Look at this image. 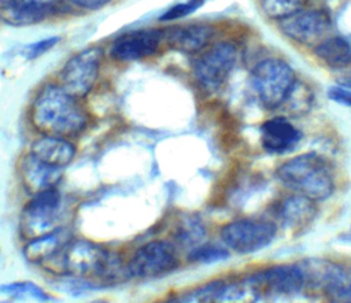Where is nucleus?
<instances>
[{
	"mask_svg": "<svg viewBox=\"0 0 351 303\" xmlns=\"http://www.w3.org/2000/svg\"><path fill=\"white\" fill-rule=\"evenodd\" d=\"M30 118L36 129L43 134L67 138L82 133L89 122V117L78 97L56 84H48L41 88L33 100Z\"/></svg>",
	"mask_w": 351,
	"mask_h": 303,
	"instance_id": "f257e3e1",
	"label": "nucleus"
},
{
	"mask_svg": "<svg viewBox=\"0 0 351 303\" xmlns=\"http://www.w3.org/2000/svg\"><path fill=\"white\" fill-rule=\"evenodd\" d=\"M276 177L287 189L314 202L330 197L336 186L329 162L317 152L299 154L282 162Z\"/></svg>",
	"mask_w": 351,
	"mask_h": 303,
	"instance_id": "f03ea898",
	"label": "nucleus"
},
{
	"mask_svg": "<svg viewBox=\"0 0 351 303\" xmlns=\"http://www.w3.org/2000/svg\"><path fill=\"white\" fill-rule=\"evenodd\" d=\"M69 203L63 192L49 188L29 195L19 215V233L25 240L64 226Z\"/></svg>",
	"mask_w": 351,
	"mask_h": 303,
	"instance_id": "7ed1b4c3",
	"label": "nucleus"
},
{
	"mask_svg": "<svg viewBox=\"0 0 351 303\" xmlns=\"http://www.w3.org/2000/svg\"><path fill=\"white\" fill-rule=\"evenodd\" d=\"M250 81L258 101L267 110L284 106L298 82L293 69L280 58L258 62L251 71Z\"/></svg>",
	"mask_w": 351,
	"mask_h": 303,
	"instance_id": "20e7f679",
	"label": "nucleus"
},
{
	"mask_svg": "<svg viewBox=\"0 0 351 303\" xmlns=\"http://www.w3.org/2000/svg\"><path fill=\"white\" fill-rule=\"evenodd\" d=\"M181 265L180 248L171 239H152L126 258L130 278L155 280L176 271Z\"/></svg>",
	"mask_w": 351,
	"mask_h": 303,
	"instance_id": "39448f33",
	"label": "nucleus"
},
{
	"mask_svg": "<svg viewBox=\"0 0 351 303\" xmlns=\"http://www.w3.org/2000/svg\"><path fill=\"white\" fill-rule=\"evenodd\" d=\"M112 251L88 239L73 237L60 254L48 265H55L60 273L96 278L103 282ZM104 284V282H103Z\"/></svg>",
	"mask_w": 351,
	"mask_h": 303,
	"instance_id": "423d86ee",
	"label": "nucleus"
},
{
	"mask_svg": "<svg viewBox=\"0 0 351 303\" xmlns=\"http://www.w3.org/2000/svg\"><path fill=\"white\" fill-rule=\"evenodd\" d=\"M276 234L277 228L271 221L256 217L236 218L219 229L221 243L237 254L258 252L270 245Z\"/></svg>",
	"mask_w": 351,
	"mask_h": 303,
	"instance_id": "0eeeda50",
	"label": "nucleus"
},
{
	"mask_svg": "<svg viewBox=\"0 0 351 303\" xmlns=\"http://www.w3.org/2000/svg\"><path fill=\"white\" fill-rule=\"evenodd\" d=\"M237 62V49L230 43H217L193 62V75L210 92L218 90L229 78Z\"/></svg>",
	"mask_w": 351,
	"mask_h": 303,
	"instance_id": "6e6552de",
	"label": "nucleus"
},
{
	"mask_svg": "<svg viewBox=\"0 0 351 303\" xmlns=\"http://www.w3.org/2000/svg\"><path fill=\"white\" fill-rule=\"evenodd\" d=\"M101 59L103 51L99 47H90L78 52L63 66L60 85L73 96L78 99L85 97L97 80Z\"/></svg>",
	"mask_w": 351,
	"mask_h": 303,
	"instance_id": "1a4fd4ad",
	"label": "nucleus"
},
{
	"mask_svg": "<svg viewBox=\"0 0 351 303\" xmlns=\"http://www.w3.org/2000/svg\"><path fill=\"white\" fill-rule=\"evenodd\" d=\"M278 22L282 34L302 45H317L330 30L329 15L319 10H300Z\"/></svg>",
	"mask_w": 351,
	"mask_h": 303,
	"instance_id": "9d476101",
	"label": "nucleus"
},
{
	"mask_svg": "<svg viewBox=\"0 0 351 303\" xmlns=\"http://www.w3.org/2000/svg\"><path fill=\"white\" fill-rule=\"evenodd\" d=\"M261 293L293 295L306 287L300 263H278L247 276Z\"/></svg>",
	"mask_w": 351,
	"mask_h": 303,
	"instance_id": "9b49d317",
	"label": "nucleus"
},
{
	"mask_svg": "<svg viewBox=\"0 0 351 303\" xmlns=\"http://www.w3.org/2000/svg\"><path fill=\"white\" fill-rule=\"evenodd\" d=\"M166 34L158 29H145L119 36L111 45L110 55L121 62L138 60L158 52Z\"/></svg>",
	"mask_w": 351,
	"mask_h": 303,
	"instance_id": "f8f14e48",
	"label": "nucleus"
},
{
	"mask_svg": "<svg viewBox=\"0 0 351 303\" xmlns=\"http://www.w3.org/2000/svg\"><path fill=\"white\" fill-rule=\"evenodd\" d=\"M73 239L71 230L67 225L60 226L52 232L25 240L22 254L26 262L45 267L51 263Z\"/></svg>",
	"mask_w": 351,
	"mask_h": 303,
	"instance_id": "ddd939ff",
	"label": "nucleus"
},
{
	"mask_svg": "<svg viewBox=\"0 0 351 303\" xmlns=\"http://www.w3.org/2000/svg\"><path fill=\"white\" fill-rule=\"evenodd\" d=\"M19 175L27 195H33L49 188H58L63 178V169L51 166L27 152L19 162Z\"/></svg>",
	"mask_w": 351,
	"mask_h": 303,
	"instance_id": "4468645a",
	"label": "nucleus"
},
{
	"mask_svg": "<svg viewBox=\"0 0 351 303\" xmlns=\"http://www.w3.org/2000/svg\"><path fill=\"white\" fill-rule=\"evenodd\" d=\"M300 138L302 132L285 117H273L261 125V144L269 154L289 152L299 144Z\"/></svg>",
	"mask_w": 351,
	"mask_h": 303,
	"instance_id": "2eb2a0df",
	"label": "nucleus"
},
{
	"mask_svg": "<svg viewBox=\"0 0 351 303\" xmlns=\"http://www.w3.org/2000/svg\"><path fill=\"white\" fill-rule=\"evenodd\" d=\"M29 152L37 159L64 170L74 160L77 147L67 137L43 134L32 143Z\"/></svg>",
	"mask_w": 351,
	"mask_h": 303,
	"instance_id": "dca6fc26",
	"label": "nucleus"
},
{
	"mask_svg": "<svg viewBox=\"0 0 351 303\" xmlns=\"http://www.w3.org/2000/svg\"><path fill=\"white\" fill-rule=\"evenodd\" d=\"M317 202L298 193L285 197L277 210L282 225L293 230L308 226L317 217Z\"/></svg>",
	"mask_w": 351,
	"mask_h": 303,
	"instance_id": "f3484780",
	"label": "nucleus"
},
{
	"mask_svg": "<svg viewBox=\"0 0 351 303\" xmlns=\"http://www.w3.org/2000/svg\"><path fill=\"white\" fill-rule=\"evenodd\" d=\"M214 36V27L207 23H193L174 27L166 34L167 43L185 53H195L203 49Z\"/></svg>",
	"mask_w": 351,
	"mask_h": 303,
	"instance_id": "a211bd4d",
	"label": "nucleus"
},
{
	"mask_svg": "<svg viewBox=\"0 0 351 303\" xmlns=\"http://www.w3.org/2000/svg\"><path fill=\"white\" fill-rule=\"evenodd\" d=\"M56 11V7L30 0H15L0 10V18L12 26L36 25Z\"/></svg>",
	"mask_w": 351,
	"mask_h": 303,
	"instance_id": "6ab92c4d",
	"label": "nucleus"
},
{
	"mask_svg": "<svg viewBox=\"0 0 351 303\" xmlns=\"http://www.w3.org/2000/svg\"><path fill=\"white\" fill-rule=\"evenodd\" d=\"M207 226L204 221L195 214L184 215L174 226L171 240L180 250L189 251L191 248L206 241Z\"/></svg>",
	"mask_w": 351,
	"mask_h": 303,
	"instance_id": "aec40b11",
	"label": "nucleus"
},
{
	"mask_svg": "<svg viewBox=\"0 0 351 303\" xmlns=\"http://www.w3.org/2000/svg\"><path fill=\"white\" fill-rule=\"evenodd\" d=\"M315 56L332 69H341L351 64V45L339 36H328L314 48Z\"/></svg>",
	"mask_w": 351,
	"mask_h": 303,
	"instance_id": "412c9836",
	"label": "nucleus"
},
{
	"mask_svg": "<svg viewBox=\"0 0 351 303\" xmlns=\"http://www.w3.org/2000/svg\"><path fill=\"white\" fill-rule=\"evenodd\" d=\"M262 293L248 278L222 282L215 303H256Z\"/></svg>",
	"mask_w": 351,
	"mask_h": 303,
	"instance_id": "4be33fe9",
	"label": "nucleus"
},
{
	"mask_svg": "<svg viewBox=\"0 0 351 303\" xmlns=\"http://www.w3.org/2000/svg\"><path fill=\"white\" fill-rule=\"evenodd\" d=\"M0 293L12 299H33L40 303H48L53 300V296L49 292L30 280L0 284Z\"/></svg>",
	"mask_w": 351,
	"mask_h": 303,
	"instance_id": "5701e85b",
	"label": "nucleus"
},
{
	"mask_svg": "<svg viewBox=\"0 0 351 303\" xmlns=\"http://www.w3.org/2000/svg\"><path fill=\"white\" fill-rule=\"evenodd\" d=\"M222 282V278L206 281L174 295L170 300L171 303H215Z\"/></svg>",
	"mask_w": 351,
	"mask_h": 303,
	"instance_id": "b1692460",
	"label": "nucleus"
},
{
	"mask_svg": "<svg viewBox=\"0 0 351 303\" xmlns=\"http://www.w3.org/2000/svg\"><path fill=\"white\" fill-rule=\"evenodd\" d=\"M229 256L230 251L222 243L218 244L207 240L186 251V260L200 265L217 263L221 260H226Z\"/></svg>",
	"mask_w": 351,
	"mask_h": 303,
	"instance_id": "393cba45",
	"label": "nucleus"
},
{
	"mask_svg": "<svg viewBox=\"0 0 351 303\" xmlns=\"http://www.w3.org/2000/svg\"><path fill=\"white\" fill-rule=\"evenodd\" d=\"M58 281H56V287L71 295V296H81V295H86L89 292L93 291H100L107 288L106 284H103L101 281L96 280V278H90V277H81V276H70V274H63V276H58Z\"/></svg>",
	"mask_w": 351,
	"mask_h": 303,
	"instance_id": "a878e982",
	"label": "nucleus"
},
{
	"mask_svg": "<svg viewBox=\"0 0 351 303\" xmlns=\"http://www.w3.org/2000/svg\"><path fill=\"white\" fill-rule=\"evenodd\" d=\"M266 16L281 21L304 8L307 0H259Z\"/></svg>",
	"mask_w": 351,
	"mask_h": 303,
	"instance_id": "bb28decb",
	"label": "nucleus"
},
{
	"mask_svg": "<svg viewBox=\"0 0 351 303\" xmlns=\"http://www.w3.org/2000/svg\"><path fill=\"white\" fill-rule=\"evenodd\" d=\"M203 3H204V0H188L186 3L176 4L160 16V21H174V19H180L182 16H186V15L192 14L193 11H196L197 8H200L203 5Z\"/></svg>",
	"mask_w": 351,
	"mask_h": 303,
	"instance_id": "cd10ccee",
	"label": "nucleus"
},
{
	"mask_svg": "<svg viewBox=\"0 0 351 303\" xmlns=\"http://www.w3.org/2000/svg\"><path fill=\"white\" fill-rule=\"evenodd\" d=\"M60 38L59 37H49V38H45V40H41V41H37V43H33L30 45H27L25 49H23V55L26 59H36L41 55H44L47 51H49L51 48H53L58 41Z\"/></svg>",
	"mask_w": 351,
	"mask_h": 303,
	"instance_id": "c85d7f7f",
	"label": "nucleus"
},
{
	"mask_svg": "<svg viewBox=\"0 0 351 303\" xmlns=\"http://www.w3.org/2000/svg\"><path fill=\"white\" fill-rule=\"evenodd\" d=\"M326 96L337 104L351 107V88H347V86H343L339 84L332 85L328 88Z\"/></svg>",
	"mask_w": 351,
	"mask_h": 303,
	"instance_id": "c756f323",
	"label": "nucleus"
},
{
	"mask_svg": "<svg viewBox=\"0 0 351 303\" xmlns=\"http://www.w3.org/2000/svg\"><path fill=\"white\" fill-rule=\"evenodd\" d=\"M69 1L84 10H99L106 4H108L111 0H69Z\"/></svg>",
	"mask_w": 351,
	"mask_h": 303,
	"instance_id": "7c9ffc66",
	"label": "nucleus"
},
{
	"mask_svg": "<svg viewBox=\"0 0 351 303\" xmlns=\"http://www.w3.org/2000/svg\"><path fill=\"white\" fill-rule=\"evenodd\" d=\"M330 303H351V280Z\"/></svg>",
	"mask_w": 351,
	"mask_h": 303,
	"instance_id": "2f4dec72",
	"label": "nucleus"
},
{
	"mask_svg": "<svg viewBox=\"0 0 351 303\" xmlns=\"http://www.w3.org/2000/svg\"><path fill=\"white\" fill-rule=\"evenodd\" d=\"M337 84H339V85H343V86H347V88H351V75L340 77V78L337 80Z\"/></svg>",
	"mask_w": 351,
	"mask_h": 303,
	"instance_id": "473e14b6",
	"label": "nucleus"
},
{
	"mask_svg": "<svg viewBox=\"0 0 351 303\" xmlns=\"http://www.w3.org/2000/svg\"><path fill=\"white\" fill-rule=\"evenodd\" d=\"M30 1H37V3L48 4V5H53V7H58V4H59V0H30Z\"/></svg>",
	"mask_w": 351,
	"mask_h": 303,
	"instance_id": "72a5a7b5",
	"label": "nucleus"
},
{
	"mask_svg": "<svg viewBox=\"0 0 351 303\" xmlns=\"http://www.w3.org/2000/svg\"><path fill=\"white\" fill-rule=\"evenodd\" d=\"M15 0H0V10L4 7H8L10 4H12Z\"/></svg>",
	"mask_w": 351,
	"mask_h": 303,
	"instance_id": "f704fd0d",
	"label": "nucleus"
},
{
	"mask_svg": "<svg viewBox=\"0 0 351 303\" xmlns=\"http://www.w3.org/2000/svg\"><path fill=\"white\" fill-rule=\"evenodd\" d=\"M152 303H171V300H158V302H152Z\"/></svg>",
	"mask_w": 351,
	"mask_h": 303,
	"instance_id": "c9c22d12",
	"label": "nucleus"
},
{
	"mask_svg": "<svg viewBox=\"0 0 351 303\" xmlns=\"http://www.w3.org/2000/svg\"><path fill=\"white\" fill-rule=\"evenodd\" d=\"M93 303H107L106 300H96V302H93Z\"/></svg>",
	"mask_w": 351,
	"mask_h": 303,
	"instance_id": "e433bc0d",
	"label": "nucleus"
},
{
	"mask_svg": "<svg viewBox=\"0 0 351 303\" xmlns=\"http://www.w3.org/2000/svg\"><path fill=\"white\" fill-rule=\"evenodd\" d=\"M0 303H3V302H1V300H0Z\"/></svg>",
	"mask_w": 351,
	"mask_h": 303,
	"instance_id": "4c0bfd02",
	"label": "nucleus"
}]
</instances>
